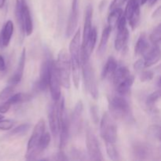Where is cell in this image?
<instances>
[{"mask_svg": "<svg viewBox=\"0 0 161 161\" xmlns=\"http://www.w3.org/2000/svg\"><path fill=\"white\" fill-rule=\"evenodd\" d=\"M80 29H78L74 35L72 41L69 45V52H70V62L71 69H72V79L75 88L79 87L80 81Z\"/></svg>", "mask_w": 161, "mask_h": 161, "instance_id": "obj_1", "label": "cell"}, {"mask_svg": "<svg viewBox=\"0 0 161 161\" xmlns=\"http://www.w3.org/2000/svg\"><path fill=\"white\" fill-rule=\"evenodd\" d=\"M56 64L57 72L61 86L69 89L71 86V62L70 56L64 49H62L58 55Z\"/></svg>", "mask_w": 161, "mask_h": 161, "instance_id": "obj_2", "label": "cell"}, {"mask_svg": "<svg viewBox=\"0 0 161 161\" xmlns=\"http://www.w3.org/2000/svg\"><path fill=\"white\" fill-rule=\"evenodd\" d=\"M108 107H109L111 116L116 119L121 120H130L131 119V110L128 102L119 96H113L108 99Z\"/></svg>", "mask_w": 161, "mask_h": 161, "instance_id": "obj_3", "label": "cell"}, {"mask_svg": "<svg viewBox=\"0 0 161 161\" xmlns=\"http://www.w3.org/2000/svg\"><path fill=\"white\" fill-rule=\"evenodd\" d=\"M45 121L44 119H39V122L36 124L34 130H33L31 136L28 141V146H27V152L25 154L26 160H36V152L39 146L40 140L42 138V135L45 132Z\"/></svg>", "mask_w": 161, "mask_h": 161, "instance_id": "obj_4", "label": "cell"}, {"mask_svg": "<svg viewBox=\"0 0 161 161\" xmlns=\"http://www.w3.org/2000/svg\"><path fill=\"white\" fill-rule=\"evenodd\" d=\"M64 106V99L60 97L58 101H53V103L50 105L49 110V125L52 135L57 137L60 132L61 125V109Z\"/></svg>", "mask_w": 161, "mask_h": 161, "instance_id": "obj_5", "label": "cell"}, {"mask_svg": "<svg viewBox=\"0 0 161 161\" xmlns=\"http://www.w3.org/2000/svg\"><path fill=\"white\" fill-rule=\"evenodd\" d=\"M100 135L105 142L116 143L117 138V127L112 116H110L108 113H105L102 118Z\"/></svg>", "mask_w": 161, "mask_h": 161, "instance_id": "obj_6", "label": "cell"}, {"mask_svg": "<svg viewBox=\"0 0 161 161\" xmlns=\"http://www.w3.org/2000/svg\"><path fill=\"white\" fill-rule=\"evenodd\" d=\"M82 66H83L82 71H83V81H84L86 90L93 98L97 99L98 97V89H97L94 69L89 61L82 63Z\"/></svg>", "mask_w": 161, "mask_h": 161, "instance_id": "obj_7", "label": "cell"}, {"mask_svg": "<svg viewBox=\"0 0 161 161\" xmlns=\"http://www.w3.org/2000/svg\"><path fill=\"white\" fill-rule=\"evenodd\" d=\"M86 143L88 156L92 160H103L98 141L91 127L87 126L86 131Z\"/></svg>", "mask_w": 161, "mask_h": 161, "instance_id": "obj_8", "label": "cell"}, {"mask_svg": "<svg viewBox=\"0 0 161 161\" xmlns=\"http://www.w3.org/2000/svg\"><path fill=\"white\" fill-rule=\"evenodd\" d=\"M52 61L53 59L50 55H47L41 64L39 79L36 81L34 86V90L37 92L46 91L49 86V78H50V71Z\"/></svg>", "mask_w": 161, "mask_h": 161, "instance_id": "obj_9", "label": "cell"}, {"mask_svg": "<svg viewBox=\"0 0 161 161\" xmlns=\"http://www.w3.org/2000/svg\"><path fill=\"white\" fill-rule=\"evenodd\" d=\"M117 34L115 40V48L117 51H122L126 49L129 40V31L127 28V19L121 16L117 22Z\"/></svg>", "mask_w": 161, "mask_h": 161, "instance_id": "obj_10", "label": "cell"}, {"mask_svg": "<svg viewBox=\"0 0 161 161\" xmlns=\"http://www.w3.org/2000/svg\"><path fill=\"white\" fill-rule=\"evenodd\" d=\"M140 4L139 0H128L125 8L124 17L129 20L132 29L137 28L140 21Z\"/></svg>", "mask_w": 161, "mask_h": 161, "instance_id": "obj_11", "label": "cell"}, {"mask_svg": "<svg viewBox=\"0 0 161 161\" xmlns=\"http://www.w3.org/2000/svg\"><path fill=\"white\" fill-rule=\"evenodd\" d=\"M83 104L82 101H78L72 112L70 120V129L74 135H78L82 130L83 126Z\"/></svg>", "mask_w": 161, "mask_h": 161, "instance_id": "obj_12", "label": "cell"}, {"mask_svg": "<svg viewBox=\"0 0 161 161\" xmlns=\"http://www.w3.org/2000/svg\"><path fill=\"white\" fill-rule=\"evenodd\" d=\"M49 87L50 94L53 101H58L61 97V83L57 72L56 64L53 60L50 66V78H49Z\"/></svg>", "mask_w": 161, "mask_h": 161, "instance_id": "obj_13", "label": "cell"}, {"mask_svg": "<svg viewBox=\"0 0 161 161\" xmlns=\"http://www.w3.org/2000/svg\"><path fill=\"white\" fill-rule=\"evenodd\" d=\"M60 149H63L67 145L70 133V120L68 117L64 106L61 109V125H60Z\"/></svg>", "mask_w": 161, "mask_h": 161, "instance_id": "obj_14", "label": "cell"}, {"mask_svg": "<svg viewBox=\"0 0 161 161\" xmlns=\"http://www.w3.org/2000/svg\"><path fill=\"white\" fill-rule=\"evenodd\" d=\"M97 29L96 28H92L91 32L90 34L89 38L87 41L83 46H82L80 48V58H81V64L84 63L86 61H89L91 55L92 54V52L94 50V47H95L96 41H97Z\"/></svg>", "mask_w": 161, "mask_h": 161, "instance_id": "obj_15", "label": "cell"}, {"mask_svg": "<svg viewBox=\"0 0 161 161\" xmlns=\"http://www.w3.org/2000/svg\"><path fill=\"white\" fill-rule=\"evenodd\" d=\"M133 155L137 160H148L153 155V149L145 142H137L132 146Z\"/></svg>", "mask_w": 161, "mask_h": 161, "instance_id": "obj_16", "label": "cell"}, {"mask_svg": "<svg viewBox=\"0 0 161 161\" xmlns=\"http://www.w3.org/2000/svg\"><path fill=\"white\" fill-rule=\"evenodd\" d=\"M79 19V3L78 0H72V9L69 15V21H68L67 29H66V36L70 37L75 32L76 27L78 25Z\"/></svg>", "mask_w": 161, "mask_h": 161, "instance_id": "obj_17", "label": "cell"}, {"mask_svg": "<svg viewBox=\"0 0 161 161\" xmlns=\"http://www.w3.org/2000/svg\"><path fill=\"white\" fill-rule=\"evenodd\" d=\"M25 60H26V50H25V49H23L21 54H20V59H19L18 65H17V69H16L14 75L9 78V81H8L9 85L14 86L21 81L24 73V69H25Z\"/></svg>", "mask_w": 161, "mask_h": 161, "instance_id": "obj_18", "label": "cell"}, {"mask_svg": "<svg viewBox=\"0 0 161 161\" xmlns=\"http://www.w3.org/2000/svg\"><path fill=\"white\" fill-rule=\"evenodd\" d=\"M20 1L21 3L22 17H23L25 33L27 36H31L33 31V23L31 13H30V9L28 8V4H27L26 0H20Z\"/></svg>", "mask_w": 161, "mask_h": 161, "instance_id": "obj_19", "label": "cell"}, {"mask_svg": "<svg viewBox=\"0 0 161 161\" xmlns=\"http://www.w3.org/2000/svg\"><path fill=\"white\" fill-rule=\"evenodd\" d=\"M160 59V49L159 44H154L153 47L144 54L145 67H151L157 64Z\"/></svg>", "mask_w": 161, "mask_h": 161, "instance_id": "obj_20", "label": "cell"}, {"mask_svg": "<svg viewBox=\"0 0 161 161\" xmlns=\"http://www.w3.org/2000/svg\"><path fill=\"white\" fill-rule=\"evenodd\" d=\"M92 17H93V6L91 4L86 6V15H85L84 28H83V42L82 46L84 45L89 38L90 34L92 30Z\"/></svg>", "mask_w": 161, "mask_h": 161, "instance_id": "obj_21", "label": "cell"}, {"mask_svg": "<svg viewBox=\"0 0 161 161\" xmlns=\"http://www.w3.org/2000/svg\"><path fill=\"white\" fill-rule=\"evenodd\" d=\"M14 33V23L12 20H7L3 26L1 33V42L3 47H6L9 44Z\"/></svg>", "mask_w": 161, "mask_h": 161, "instance_id": "obj_22", "label": "cell"}, {"mask_svg": "<svg viewBox=\"0 0 161 161\" xmlns=\"http://www.w3.org/2000/svg\"><path fill=\"white\" fill-rule=\"evenodd\" d=\"M117 66L118 64L116 60L113 57H109L102 69V74H101L102 80H105V79L113 76Z\"/></svg>", "mask_w": 161, "mask_h": 161, "instance_id": "obj_23", "label": "cell"}, {"mask_svg": "<svg viewBox=\"0 0 161 161\" xmlns=\"http://www.w3.org/2000/svg\"><path fill=\"white\" fill-rule=\"evenodd\" d=\"M149 49V43L148 42L147 37L146 34H142L140 37L138 38L137 43L135 47V55H143L148 51Z\"/></svg>", "mask_w": 161, "mask_h": 161, "instance_id": "obj_24", "label": "cell"}, {"mask_svg": "<svg viewBox=\"0 0 161 161\" xmlns=\"http://www.w3.org/2000/svg\"><path fill=\"white\" fill-rule=\"evenodd\" d=\"M130 75V71H129V69L127 67H125V66H119V67H118L117 66L113 75V83L116 86Z\"/></svg>", "mask_w": 161, "mask_h": 161, "instance_id": "obj_25", "label": "cell"}, {"mask_svg": "<svg viewBox=\"0 0 161 161\" xmlns=\"http://www.w3.org/2000/svg\"><path fill=\"white\" fill-rule=\"evenodd\" d=\"M112 29L113 28L110 26H107L104 28L103 31H102V38H101L100 43H99L98 49H97V53H98L100 56L104 54V53L105 52V50H106L107 44H108V39H109L110 33H111Z\"/></svg>", "mask_w": 161, "mask_h": 161, "instance_id": "obj_26", "label": "cell"}, {"mask_svg": "<svg viewBox=\"0 0 161 161\" xmlns=\"http://www.w3.org/2000/svg\"><path fill=\"white\" fill-rule=\"evenodd\" d=\"M134 81H135V77L133 75H130L124 81H122L119 84H118L116 86V87H117V92L119 94V95H126L129 92L130 88H131Z\"/></svg>", "mask_w": 161, "mask_h": 161, "instance_id": "obj_27", "label": "cell"}, {"mask_svg": "<svg viewBox=\"0 0 161 161\" xmlns=\"http://www.w3.org/2000/svg\"><path fill=\"white\" fill-rule=\"evenodd\" d=\"M50 141H51V136H50V133L49 132H44V134L42 135V138L40 140V142H39V146H38L37 149H36V159H37V157L39 156H40L44 151L46 150L48 146L50 145Z\"/></svg>", "mask_w": 161, "mask_h": 161, "instance_id": "obj_28", "label": "cell"}, {"mask_svg": "<svg viewBox=\"0 0 161 161\" xmlns=\"http://www.w3.org/2000/svg\"><path fill=\"white\" fill-rule=\"evenodd\" d=\"M31 96L30 94H25V93H17V94H13L12 96H10L7 102L11 105H17V104L22 103V102H28L31 99Z\"/></svg>", "mask_w": 161, "mask_h": 161, "instance_id": "obj_29", "label": "cell"}, {"mask_svg": "<svg viewBox=\"0 0 161 161\" xmlns=\"http://www.w3.org/2000/svg\"><path fill=\"white\" fill-rule=\"evenodd\" d=\"M123 14V9L119 8H116V9L111 10V13L109 14L108 17V26L111 27L112 28H115L117 25V22L119 19Z\"/></svg>", "mask_w": 161, "mask_h": 161, "instance_id": "obj_30", "label": "cell"}, {"mask_svg": "<svg viewBox=\"0 0 161 161\" xmlns=\"http://www.w3.org/2000/svg\"><path fill=\"white\" fill-rule=\"evenodd\" d=\"M15 15L17 18V23H18L19 28H20V32L22 35L25 34V29H24V23H23V17H22V10H21V3L20 0H16L15 6Z\"/></svg>", "mask_w": 161, "mask_h": 161, "instance_id": "obj_31", "label": "cell"}, {"mask_svg": "<svg viewBox=\"0 0 161 161\" xmlns=\"http://www.w3.org/2000/svg\"><path fill=\"white\" fill-rule=\"evenodd\" d=\"M106 151L108 157L111 160H119V153L116 149V143L114 142H105Z\"/></svg>", "mask_w": 161, "mask_h": 161, "instance_id": "obj_32", "label": "cell"}, {"mask_svg": "<svg viewBox=\"0 0 161 161\" xmlns=\"http://www.w3.org/2000/svg\"><path fill=\"white\" fill-rule=\"evenodd\" d=\"M160 97L161 92L160 90H158V91H154V92H153L150 95L148 96V97L146 98V105H147L149 108H153L154 105H156V103L160 100Z\"/></svg>", "mask_w": 161, "mask_h": 161, "instance_id": "obj_33", "label": "cell"}, {"mask_svg": "<svg viewBox=\"0 0 161 161\" xmlns=\"http://www.w3.org/2000/svg\"><path fill=\"white\" fill-rule=\"evenodd\" d=\"M14 86H11V85H9L6 88H4L3 91L0 93V105L6 102L9 99V97L14 94Z\"/></svg>", "mask_w": 161, "mask_h": 161, "instance_id": "obj_34", "label": "cell"}, {"mask_svg": "<svg viewBox=\"0 0 161 161\" xmlns=\"http://www.w3.org/2000/svg\"><path fill=\"white\" fill-rule=\"evenodd\" d=\"M148 134H149V137L155 140H158L160 141L161 137V128L159 125H152L149 127L148 129Z\"/></svg>", "mask_w": 161, "mask_h": 161, "instance_id": "obj_35", "label": "cell"}, {"mask_svg": "<svg viewBox=\"0 0 161 161\" xmlns=\"http://www.w3.org/2000/svg\"><path fill=\"white\" fill-rule=\"evenodd\" d=\"M149 39L153 44H159L161 40V25H157L149 36Z\"/></svg>", "mask_w": 161, "mask_h": 161, "instance_id": "obj_36", "label": "cell"}, {"mask_svg": "<svg viewBox=\"0 0 161 161\" xmlns=\"http://www.w3.org/2000/svg\"><path fill=\"white\" fill-rule=\"evenodd\" d=\"M30 128V125L28 124H24L21 125H19L18 127H17L16 128H14V130H12L9 133V135H25Z\"/></svg>", "mask_w": 161, "mask_h": 161, "instance_id": "obj_37", "label": "cell"}, {"mask_svg": "<svg viewBox=\"0 0 161 161\" xmlns=\"http://www.w3.org/2000/svg\"><path fill=\"white\" fill-rule=\"evenodd\" d=\"M14 127V121L10 119H0V130H9Z\"/></svg>", "mask_w": 161, "mask_h": 161, "instance_id": "obj_38", "label": "cell"}, {"mask_svg": "<svg viewBox=\"0 0 161 161\" xmlns=\"http://www.w3.org/2000/svg\"><path fill=\"white\" fill-rule=\"evenodd\" d=\"M91 119H92L93 122H94L95 124H97L99 121L98 108H97V105H91Z\"/></svg>", "mask_w": 161, "mask_h": 161, "instance_id": "obj_39", "label": "cell"}, {"mask_svg": "<svg viewBox=\"0 0 161 161\" xmlns=\"http://www.w3.org/2000/svg\"><path fill=\"white\" fill-rule=\"evenodd\" d=\"M139 77L142 82L150 81L153 78V73L152 71H143L141 72Z\"/></svg>", "mask_w": 161, "mask_h": 161, "instance_id": "obj_40", "label": "cell"}, {"mask_svg": "<svg viewBox=\"0 0 161 161\" xmlns=\"http://www.w3.org/2000/svg\"><path fill=\"white\" fill-rule=\"evenodd\" d=\"M71 155L72 158L75 160H84V153L81 150H79L77 149H72L71 150Z\"/></svg>", "mask_w": 161, "mask_h": 161, "instance_id": "obj_41", "label": "cell"}, {"mask_svg": "<svg viewBox=\"0 0 161 161\" xmlns=\"http://www.w3.org/2000/svg\"><path fill=\"white\" fill-rule=\"evenodd\" d=\"M127 0H113V3H111L109 6V10H113V9H116V8H119L122 5L127 2Z\"/></svg>", "mask_w": 161, "mask_h": 161, "instance_id": "obj_42", "label": "cell"}, {"mask_svg": "<svg viewBox=\"0 0 161 161\" xmlns=\"http://www.w3.org/2000/svg\"><path fill=\"white\" fill-rule=\"evenodd\" d=\"M145 67V62L144 60L142 59H138V61H135V63L134 64V69L136 72H141L143 70V69Z\"/></svg>", "mask_w": 161, "mask_h": 161, "instance_id": "obj_43", "label": "cell"}, {"mask_svg": "<svg viewBox=\"0 0 161 161\" xmlns=\"http://www.w3.org/2000/svg\"><path fill=\"white\" fill-rule=\"evenodd\" d=\"M10 107H11V105L7 102V101H6V102H4V103L1 104V105H0V113H1V114L6 113L8 111H9Z\"/></svg>", "mask_w": 161, "mask_h": 161, "instance_id": "obj_44", "label": "cell"}, {"mask_svg": "<svg viewBox=\"0 0 161 161\" xmlns=\"http://www.w3.org/2000/svg\"><path fill=\"white\" fill-rule=\"evenodd\" d=\"M54 159L58 160H67L68 157L67 156L64 154V153L63 152L62 149H60V151L58 153V154H57V157H55Z\"/></svg>", "mask_w": 161, "mask_h": 161, "instance_id": "obj_45", "label": "cell"}, {"mask_svg": "<svg viewBox=\"0 0 161 161\" xmlns=\"http://www.w3.org/2000/svg\"><path fill=\"white\" fill-rule=\"evenodd\" d=\"M6 61H5L4 58L2 55H0V72H3L6 69Z\"/></svg>", "mask_w": 161, "mask_h": 161, "instance_id": "obj_46", "label": "cell"}, {"mask_svg": "<svg viewBox=\"0 0 161 161\" xmlns=\"http://www.w3.org/2000/svg\"><path fill=\"white\" fill-rule=\"evenodd\" d=\"M160 9H161V7L160 6H159L158 8H157V9L155 10V12H154L153 15V17H155V18H157V17H159L160 16Z\"/></svg>", "mask_w": 161, "mask_h": 161, "instance_id": "obj_47", "label": "cell"}, {"mask_svg": "<svg viewBox=\"0 0 161 161\" xmlns=\"http://www.w3.org/2000/svg\"><path fill=\"white\" fill-rule=\"evenodd\" d=\"M148 1H149V6H153V5H155L158 0H148Z\"/></svg>", "mask_w": 161, "mask_h": 161, "instance_id": "obj_48", "label": "cell"}, {"mask_svg": "<svg viewBox=\"0 0 161 161\" xmlns=\"http://www.w3.org/2000/svg\"><path fill=\"white\" fill-rule=\"evenodd\" d=\"M5 3H6V0H0V9H2L4 6Z\"/></svg>", "mask_w": 161, "mask_h": 161, "instance_id": "obj_49", "label": "cell"}, {"mask_svg": "<svg viewBox=\"0 0 161 161\" xmlns=\"http://www.w3.org/2000/svg\"><path fill=\"white\" fill-rule=\"evenodd\" d=\"M139 1H140V3H141V5H144L148 0H139Z\"/></svg>", "mask_w": 161, "mask_h": 161, "instance_id": "obj_50", "label": "cell"}, {"mask_svg": "<svg viewBox=\"0 0 161 161\" xmlns=\"http://www.w3.org/2000/svg\"><path fill=\"white\" fill-rule=\"evenodd\" d=\"M3 119V116L1 114V113H0V119Z\"/></svg>", "mask_w": 161, "mask_h": 161, "instance_id": "obj_51", "label": "cell"}]
</instances>
